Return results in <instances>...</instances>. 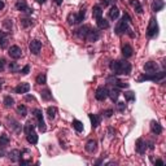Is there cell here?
Instances as JSON below:
<instances>
[{"label": "cell", "mask_w": 166, "mask_h": 166, "mask_svg": "<svg viewBox=\"0 0 166 166\" xmlns=\"http://www.w3.org/2000/svg\"><path fill=\"white\" fill-rule=\"evenodd\" d=\"M3 83H4V79H3V78H0V88H1V86H3Z\"/></svg>", "instance_id": "cell-50"}, {"label": "cell", "mask_w": 166, "mask_h": 166, "mask_svg": "<svg viewBox=\"0 0 166 166\" xmlns=\"http://www.w3.org/2000/svg\"><path fill=\"white\" fill-rule=\"evenodd\" d=\"M4 25H5L8 29H12V22L9 21V19H5V21H4Z\"/></svg>", "instance_id": "cell-45"}, {"label": "cell", "mask_w": 166, "mask_h": 166, "mask_svg": "<svg viewBox=\"0 0 166 166\" xmlns=\"http://www.w3.org/2000/svg\"><path fill=\"white\" fill-rule=\"evenodd\" d=\"M9 136L5 135V134H3V135H0V147L4 148V147H7L8 144H9Z\"/></svg>", "instance_id": "cell-29"}, {"label": "cell", "mask_w": 166, "mask_h": 166, "mask_svg": "<svg viewBox=\"0 0 166 166\" xmlns=\"http://www.w3.org/2000/svg\"><path fill=\"white\" fill-rule=\"evenodd\" d=\"M47 114H48L49 120H55V118H56V114H57V108L56 106H49V108L47 109Z\"/></svg>", "instance_id": "cell-28"}, {"label": "cell", "mask_w": 166, "mask_h": 166, "mask_svg": "<svg viewBox=\"0 0 166 166\" xmlns=\"http://www.w3.org/2000/svg\"><path fill=\"white\" fill-rule=\"evenodd\" d=\"M8 40H9V35L4 31L0 30V48H7L8 46Z\"/></svg>", "instance_id": "cell-15"}, {"label": "cell", "mask_w": 166, "mask_h": 166, "mask_svg": "<svg viewBox=\"0 0 166 166\" xmlns=\"http://www.w3.org/2000/svg\"><path fill=\"white\" fill-rule=\"evenodd\" d=\"M132 47L131 46H129V44H125L123 47H122V55H123V57L126 58H129V57H131L132 56Z\"/></svg>", "instance_id": "cell-20"}, {"label": "cell", "mask_w": 166, "mask_h": 166, "mask_svg": "<svg viewBox=\"0 0 166 166\" xmlns=\"http://www.w3.org/2000/svg\"><path fill=\"white\" fill-rule=\"evenodd\" d=\"M157 33H159V25H157V21L155 18H151L149 26L147 29V35L149 38H152V37H155V35H157Z\"/></svg>", "instance_id": "cell-5"}, {"label": "cell", "mask_w": 166, "mask_h": 166, "mask_svg": "<svg viewBox=\"0 0 166 166\" xmlns=\"http://www.w3.org/2000/svg\"><path fill=\"white\" fill-rule=\"evenodd\" d=\"M125 97L127 101H132V100H135V93L129 91V92H125Z\"/></svg>", "instance_id": "cell-38"}, {"label": "cell", "mask_w": 166, "mask_h": 166, "mask_svg": "<svg viewBox=\"0 0 166 166\" xmlns=\"http://www.w3.org/2000/svg\"><path fill=\"white\" fill-rule=\"evenodd\" d=\"M101 4L104 7H106V5H108V1H106V0H101Z\"/></svg>", "instance_id": "cell-48"}, {"label": "cell", "mask_w": 166, "mask_h": 166, "mask_svg": "<svg viewBox=\"0 0 166 166\" xmlns=\"http://www.w3.org/2000/svg\"><path fill=\"white\" fill-rule=\"evenodd\" d=\"M130 5L136 10V13H139V14L143 13V7H141V4L138 0H130Z\"/></svg>", "instance_id": "cell-22"}, {"label": "cell", "mask_w": 166, "mask_h": 166, "mask_svg": "<svg viewBox=\"0 0 166 166\" xmlns=\"http://www.w3.org/2000/svg\"><path fill=\"white\" fill-rule=\"evenodd\" d=\"M37 83H38V84H46V83H47V76L44 73L39 74V76L37 77Z\"/></svg>", "instance_id": "cell-32"}, {"label": "cell", "mask_w": 166, "mask_h": 166, "mask_svg": "<svg viewBox=\"0 0 166 166\" xmlns=\"http://www.w3.org/2000/svg\"><path fill=\"white\" fill-rule=\"evenodd\" d=\"M157 69H159V65H157V62H155V61H148V62H145V65H144V70L148 74L156 73Z\"/></svg>", "instance_id": "cell-11"}, {"label": "cell", "mask_w": 166, "mask_h": 166, "mask_svg": "<svg viewBox=\"0 0 166 166\" xmlns=\"http://www.w3.org/2000/svg\"><path fill=\"white\" fill-rule=\"evenodd\" d=\"M29 48L33 55H39V52H40V49H42V43L39 40H31Z\"/></svg>", "instance_id": "cell-9"}, {"label": "cell", "mask_w": 166, "mask_h": 166, "mask_svg": "<svg viewBox=\"0 0 166 166\" xmlns=\"http://www.w3.org/2000/svg\"><path fill=\"white\" fill-rule=\"evenodd\" d=\"M4 156V151H3V149H0V157H3Z\"/></svg>", "instance_id": "cell-52"}, {"label": "cell", "mask_w": 166, "mask_h": 166, "mask_svg": "<svg viewBox=\"0 0 166 166\" xmlns=\"http://www.w3.org/2000/svg\"><path fill=\"white\" fill-rule=\"evenodd\" d=\"M118 110H120V112H123V110L126 109V104L125 102H118Z\"/></svg>", "instance_id": "cell-42"}, {"label": "cell", "mask_w": 166, "mask_h": 166, "mask_svg": "<svg viewBox=\"0 0 166 166\" xmlns=\"http://www.w3.org/2000/svg\"><path fill=\"white\" fill-rule=\"evenodd\" d=\"M131 21V18L129 17V14H125L123 17H122V19L120 22H118V25L116 26V33L118 35H121V34H123L126 33V31H129V26H127V23Z\"/></svg>", "instance_id": "cell-3"}, {"label": "cell", "mask_w": 166, "mask_h": 166, "mask_svg": "<svg viewBox=\"0 0 166 166\" xmlns=\"http://www.w3.org/2000/svg\"><path fill=\"white\" fill-rule=\"evenodd\" d=\"M96 25H97V27L99 29H108L109 27V22L106 21L105 18H102V17H100V18H97L96 19Z\"/></svg>", "instance_id": "cell-23"}, {"label": "cell", "mask_w": 166, "mask_h": 166, "mask_svg": "<svg viewBox=\"0 0 166 166\" xmlns=\"http://www.w3.org/2000/svg\"><path fill=\"white\" fill-rule=\"evenodd\" d=\"M109 68L112 72H114V74H125V76H129L131 73V64L127 61H112L109 65Z\"/></svg>", "instance_id": "cell-1"}, {"label": "cell", "mask_w": 166, "mask_h": 166, "mask_svg": "<svg viewBox=\"0 0 166 166\" xmlns=\"http://www.w3.org/2000/svg\"><path fill=\"white\" fill-rule=\"evenodd\" d=\"M95 97H96V100L99 101H102V100H105L106 97H108V90L105 88V87H97V90H96V92H95Z\"/></svg>", "instance_id": "cell-6"}, {"label": "cell", "mask_w": 166, "mask_h": 166, "mask_svg": "<svg viewBox=\"0 0 166 166\" xmlns=\"http://www.w3.org/2000/svg\"><path fill=\"white\" fill-rule=\"evenodd\" d=\"M17 110H18V113L21 114V117H26V114H27V109H26V106H25V105H19L18 108H17Z\"/></svg>", "instance_id": "cell-37"}, {"label": "cell", "mask_w": 166, "mask_h": 166, "mask_svg": "<svg viewBox=\"0 0 166 166\" xmlns=\"http://www.w3.org/2000/svg\"><path fill=\"white\" fill-rule=\"evenodd\" d=\"M68 21H69L70 25H73V23H77V14L70 13V14H69V17H68Z\"/></svg>", "instance_id": "cell-39"}, {"label": "cell", "mask_w": 166, "mask_h": 166, "mask_svg": "<svg viewBox=\"0 0 166 166\" xmlns=\"http://www.w3.org/2000/svg\"><path fill=\"white\" fill-rule=\"evenodd\" d=\"M4 66H5V60H4V58H0V72L4 70Z\"/></svg>", "instance_id": "cell-44"}, {"label": "cell", "mask_w": 166, "mask_h": 166, "mask_svg": "<svg viewBox=\"0 0 166 166\" xmlns=\"http://www.w3.org/2000/svg\"><path fill=\"white\" fill-rule=\"evenodd\" d=\"M96 149H97V143L95 140H88L87 141V144H86V151L88 152V153H93V152H96Z\"/></svg>", "instance_id": "cell-18"}, {"label": "cell", "mask_w": 166, "mask_h": 166, "mask_svg": "<svg viewBox=\"0 0 166 166\" xmlns=\"http://www.w3.org/2000/svg\"><path fill=\"white\" fill-rule=\"evenodd\" d=\"M118 16H120V9H118L116 5H113L112 8H110V10H109V17L112 19H117Z\"/></svg>", "instance_id": "cell-25"}, {"label": "cell", "mask_w": 166, "mask_h": 166, "mask_svg": "<svg viewBox=\"0 0 166 166\" xmlns=\"http://www.w3.org/2000/svg\"><path fill=\"white\" fill-rule=\"evenodd\" d=\"M8 53H9V56L12 58H14V60H17V58H19L22 56V51L18 46H12L9 48V51H8Z\"/></svg>", "instance_id": "cell-7"}, {"label": "cell", "mask_w": 166, "mask_h": 166, "mask_svg": "<svg viewBox=\"0 0 166 166\" xmlns=\"http://www.w3.org/2000/svg\"><path fill=\"white\" fill-rule=\"evenodd\" d=\"M9 159L13 161V162H17V161H19V159H21V152L17 151V149L12 151V152L9 153Z\"/></svg>", "instance_id": "cell-24"}, {"label": "cell", "mask_w": 166, "mask_h": 166, "mask_svg": "<svg viewBox=\"0 0 166 166\" xmlns=\"http://www.w3.org/2000/svg\"><path fill=\"white\" fill-rule=\"evenodd\" d=\"M3 102H4V106H5V108H12L14 104V100H13V97H10V96H5Z\"/></svg>", "instance_id": "cell-30"}, {"label": "cell", "mask_w": 166, "mask_h": 166, "mask_svg": "<svg viewBox=\"0 0 166 166\" xmlns=\"http://www.w3.org/2000/svg\"><path fill=\"white\" fill-rule=\"evenodd\" d=\"M33 113H34V117L37 118V121H38V127H39V130H40L42 132H44L46 131V123H44V120H43L42 110L40 109H34Z\"/></svg>", "instance_id": "cell-4"}, {"label": "cell", "mask_w": 166, "mask_h": 166, "mask_svg": "<svg viewBox=\"0 0 166 166\" xmlns=\"http://www.w3.org/2000/svg\"><path fill=\"white\" fill-rule=\"evenodd\" d=\"M27 141H29L30 144H37L38 143V135L34 131L29 132L27 134Z\"/></svg>", "instance_id": "cell-27"}, {"label": "cell", "mask_w": 166, "mask_h": 166, "mask_svg": "<svg viewBox=\"0 0 166 166\" xmlns=\"http://www.w3.org/2000/svg\"><path fill=\"white\" fill-rule=\"evenodd\" d=\"M151 131L153 134H156V135H159V134L162 132V127H161V125L159 123V122L152 121L151 122Z\"/></svg>", "instance_id": "cell-19"}, {"label": "cell", "mask_w": 166, "mask_h": 166, "mask_svg": "<svg viewBox=\"0 0 166 166\" xmlns=\"http://www.w3.org/2000/svg\"><path fill=\"white\" fill-rule=\"evenodd\" d=\"M23 131H25L26 135H27L29 132L34 131V125H33V122H27V123L25 125V129H23Z\"/></svg>", "instance_id": "cell-34"}, {"label": "cell", "mask_w": 166, "mask_h": 166, "mask_svg": "<svg viewBox=\"0 0 166 166\" xmlns=\"http://www.w3.org/2000/svg\"><path fill=\"white\" fill-rule=\"evenodd\" d=\"M164 7H165L164 0H153V3H152V10L153 12H160Z\"/></svg>", "instance_id": "cell-17"}, {"label": "cell", "mask_w": 166, "mask_h": 166, "mask_svg": "<svg viewBox=\"0 0 166 166\" xmlns=\"http://www.w3.org/2000/svg\"><path fill=\"white\" fill-rule=\"evenodd\" d=\"M92 16H93V18H100L102 17V9H101V7H99V5H95L93 7V9H92Z\"/></svg>", "instance_id": "cell-26"}, {"label": "cell", "mask_w": 166, "mask_h": 166, "mask_svg": "<svg viewBox=\"0 0 166 166\" xmlns=\"http://www.w3.org/2000/svg\"><path fill=\"white\" fill-rule=\"evenodd\" d=\"M156 165H160V166H164V161L162 160H156Z\"/></svg>", "instance_id": "cell-46"}, {"label": "cell", "mask_w": 166, "mask_h": 166, "mask_svg": "<svg viewBox=\"0 0 166 166\" xmlns=\"http://www.w3.org/2000/svg\"><path fill=\"white\" fill-rule=\"evenodd\" d=\"M108 96L110 97L112 101H117L118 96H120V90L118 88H110L108 90Z\"/></svg>", "instance_id": "cell-21"}, {"label": "cell", "mask_w": 166, "mask_h": 166, "mask_svg": "<svg viewBox=\"0 0 166 166\" xmlns=\"http://www.w3.org/2000/svg\"><path fill=\"white\" fill-rule=\"evenodd\" d=\"M14 91L17 93H26V92H29V91H30V84H29V83H25V82L19 83V84L14 88Z\"/></svg>", "instance_id": "cell-14"}, {"label": "cell", "mask_w": 166, "mask_h": 166, "mask_svg": "<svg viewBox=\"0 0 166 166\" xmlns=\"http://www.w3.org/2000/svg\"><path fill=\"white\" fill-rule=\"evenodd\" d=\"M99 38H100V31L96 29H91L86 39L88 42H96V40H99Z\"/></svg>", "instance_id": "cell-12"}, {"label": "cell", "mask_w": 166, "mask_h": 166, "mask_svg": "<svg viewBox=\"0 0 166 166\" xmlns=\"http://www.w3.org/2000/svg\"><path fill=\"white\" fill-rule=\"evenodd\" d=\"M88 117H90V120H91V125H92V127H93V129H96L97 126L100 125L101 117H100V116H96V114H92V113H90V114H88Z\"/></svg>", "instance_id": "cell-16"}, {"label": "cell", "mask_w": 166, "mask_h": 166, "mask_svg": "<svg viewBox=\"0 0 166 166\" xmlns=\"http://www.w3.org/2000/svg\"><path fill=\"white\" fill-rule=\"evenodd\" d=\"M90 30H91V27H90L88 25H83V26H81L79 29H78V30L76 31V34H77V37H78V38H81V39H86V38H87V35H88V33H90Z\"/></svg>", "instance_id": "cell-8"}, {"label": "cell", "mask_w": 166, "mask_h": 166, "mask_svg": "<svg viewBox=\"0 0 166 166\" xmlns=\"http://www.w3.org/2000/svg\"><path fill=\"white\" fill-rule=\"evenodd\" d=\"M16 8H17V10L25 12V13H31V12H33L29 7H27L26 0H17V1H16Z\"/></svg>", "instance_id": "cell-10"}, {"label": "cell", "mask_w": 166, "mask_h": 166, "mask_svg": "<svg viewBox=\"0 0 166 166\" xmlns=\"http://www.w3.org/2000/svg\"><path fill=\"white\" fill-rule=\"evenodd\" d=\"M21 25H22V27H29V26L33 25V21H31L30 18H22L21 19Z\"/></svg>", "instance_id": "cell-36"}, {"label": "cell", "mask_w": 166, "mask_h": 166, "mask_svg": "<svg viewBox=\"0 0 166 166\" xmlns=\"http://www.w3.org/2000/svg\"><path fill=\"white\" fill-rule=\"evenodd\" d=\"M166 76L165 72H161V73H151V74H144V76H141L139 79V82H143V81H153V82H160L162 81Z\"/></svg>", "instance_id": "cell-2"}, {"label": "cell", "mask_w": 166, "mask_h": 166, "mask_svg": "<svg viewBox=\"0 0 166 166\" xmlns=\"http://www.w3.org/2000/svg\"><path fill=\"white\" fill-rule=\"evenodd\" d=\"M84 16H86V9H84V8H82L79 14L77 16V23H81L83 21V18H84Z\"/></svg>", "instance_id": "cell-35"}, {"label": "cell", "mask_w": 166, "mask_h": 166, "mask_svg": "<svg viewBox=\"0 0 166 166\" xmlns=\"http://www.w3.org/2000/svg\"><path fill=\"white\" fill-rule=\"evenodd\" d=\"M135 149H136L138 153H140V155L145 153V149H147V144H145V141H144L143 139H138V140H136Z\"/></svg>", "instance_id": "cell-13"}, {"label": "cell", "mask_w": 166, "mask_h": 166, "mask_svg": "<svg viewBox=\"0 0 166 166\" xmlns=\"http://www.w3.org/2000/svg\"><path fill=\"white\" fill-rule=\"evenodd\" d=\"M53 1L56 3L57 5H61V4H62V1H64V0H53Z\"/></svg>", "instance_id": "cell-47"}, {"label": "cell", "mask_w": 166, "mask_h": 166, "mask_svg": "<svg viewBox=\"0 0 166 166\" xmlns=\"http://www.w3.org/2000/svg\"><path fill=\"white\" fill-rule=\"evenodd\" d=\"M9 70H10L12 73L18 72V65L16 64V62H9Z\"/></svg>", "instance_id": "cell-40"}, {"label": "cell", "mask_w": 166, "mask_h": 166, "mask_svg": "<svg viewBox=\"0 0 166 166\" xmlns=\"http://www.w3.org/2000/svg\"><path fill=\"white\" fill-rule=\"evenodd\" d=\"M37 1H38V3H40V4H44V3H46V0H37Z\"/></svg>", "instance_id": "cell-51"}, {"label": "cell", "mask_w": 166, "mask_h": 166, "mask_svg": "<svg viewBox=\"0 0 166 166\" xmlns=\"http://www.w3.org/2000/svg\"><path fill=\"white\" fill-rule=\"evenodd\" d=\"M40 95H42V99H43V100H51V99H52V93H51V91H49L48 88L43 90L42 92H40Z\"/></svg>", "instance_id": "cell-31"}, {"label": "cell", "mask_w": 166, "mask_h": 166, "mask_svg": "<svg viewBox=\"0 0 166 166\" xmlns=\"http://www.w3.org/2000/svg\"><path fill=\"white\" fill-rule=\"evenodd\" d=\"M29 72H30V66H29V65L23 66V68L21 69V73L23 74V76H26V74H27V73H29Z\"/></svg>", "instance_id": "cell-41"}, {"label": "cell", "mask_w": 166, "mask_h": 166, "mask_svg": "<svg viewBox=\"0 0 166 166\" xmlns=\"http://www.w3.org/2000/svg\"><path fill=\"white\" fill-rule=\"evenodd\" d=\"M110 1H113V3H116V0H110Z\"/></svg>", "instance_id": "cell-53"}, {"label": "cell", "mask_w": 166, "mask_h": 166, "mask_svg": "<svg viewBox=\"0 0 166 166\" xmlns=\"http://www.w3.org/2000/svg\"><path fill=\"white\" fill-rule=\"evenodd\" d=\"M73 127L76 129L78 132L83 131V123H82L81 121H78V120H74V121H73Z\"/></svg>", "instance_id": "cell-33"}, {"label": "cell", "mask_w": 166, "mask_h": 166, "mask_svg": "<svg viewBox=\"0 0 166 166\" xmlns=\"http://www.w3.org/2000/svg\"><path fill=\"white\" fill-rule=\"evenodd\" d=\"M112 114H113V110H112V109H108V110H105V112H104V116H105L106 118L112 117Z\"/></svg>", "instance_id": "cell-43"}, {"label": "cell", "mask_w": 166, "mask_h": 166, "mask_svg": "<svg viewBox=\"0 0 166 166\" xmlns=\"http://www.w3.org/2000/svg\"><path fill=\"white\" fill-rule=\"evenodd\" d=\"M3 8H4V1H3V0H0V10H1Z\"/></svg>", "instance_id": "cell-49"}]
</instances>
